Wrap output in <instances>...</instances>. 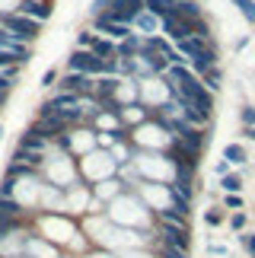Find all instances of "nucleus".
Wrapping results in <instances>:
<instances>
[{
	"mask_svg": "<svg viewBox=\"0 0 255 258\" xmlns=\"http://www.w3.org/2000/svg\"><path fill=\"white\" fill-rule=\"evenodd\" d=\"M239 245H242V252H246L249 258H255V233H252V230L239 233Z\"/></svg>",
	"mask_w": 255,
	"mask_h": 258,
	"instance_id": "f8f14e48",
	"label": "nucleus"
},
{
	"mask_svg": "<svg viewBox=\"0 0 255 258\" xmlns=\"http://www.w3.org/2000/svg\"><path fill=\"white\" fill-rule=\"evenodd\" d=\"M144 4H147V10H150L156 19H163L166 13H169V4H166V0H141V7Z\"/></svg>",
	"mask_w": 255,
	"mask_h": 258,
	"instance_id": "9b49d317",
	"label": "nucleus"
},
{
	"mask_svg": "<svg viewBox=\"0 0 255 258\" xmlns=\"http://www.w3.org/2000/svg\"><path fill=\"white\" fill-rule=\"evenodd\" d=\"M239 10H242V16L249 19V23H255V0H233Z\"/></svg>",
	"mask_w": 255,
	"mask_h": 258,
	"instance_id": "4468645a",
	"label": "nucleus"
},
{
	"mask_svg": "<svg viewBox=\"0 0 255 258\" xmlns=\"http://www.w3.org/2000/svg\"><path fill=\"white\" fill-rule=\"evenodd\" d=\"M227 226H230V230L236 233V236H239V233H246V226H249V214H246V211H233V214L227 217Z\"/></svg>",
	"mask_w": 255,
	"mask_h": 258,
	"instance_id": "9d476101",
	"label": "nucleus"
},
{
	"mask_svg": "<svg viewBox=\"0 0 255 258\" xmlns=\"http://www.w3.org/2000/svg\"><path fill=\"white\" fill-rule=\"evenodd\" d=\"M201 220H204V226H208V230H220V226L227 223V214H223V207H208Z\"/></svg>",
	"mask_w": 255,
	"mask_h": 258,
	"instance_id": "6e6552de",
	"label": "nucleus"
},
{
	"mask_svg": "<svg viewBox=\"0 0 255 258\" xmlns=\"http://www.w3.org/2000/svg\"><path fill=\"white\" fill-rule=\"evenodd\" d=\"M242 134H246L249 141H255V127H246V131H242Z\"/></svg>",
	"mask_w": 255,
	"mask_h": 258,
	"instance_id": "aec40b11",
	"label": "nucleus"
},
{
	"mask_svg": "<svg viewBox=\"0 0 255 258\" xmlns=\"http://www.w3.org/2000/svg\"><path fill=\"white\" fill-rule=\"evenodd\" d=\"M208 255L211 258H230V249L223 242H208Z\"/></svg>",
	"mask_w": 255,
	"mask_h": 258,
	"instance_id": "2eb2a0df",
	"label": "nucleus"
},
{
	"mask_svg": "<svg viewBox=\"0 0 255 258\" xmlns=\"http://www.w3.org/2000/svg\"><path fill=\"white\" fill-rule=\"evenodd\" d=\"M137 13H141V0H112L109 10H105V16H109V19L124 23V26H131Z\"/></svg>",
	"mask_w": 255,
	"mask_h": 258,
	"instance_id": "f03ea898",
	"label": "nucleus"
},
{
	"mask_svg": "<svg viewBox=\"0 0 255 258\" xmlns=\"http://www.w3.org/2000/svg\"><path fill=\"white\" fill-rule=\"evenodd\" d=\"M19 13L29 16V19H35V23H45V19L51 16V7H48V4H23Z\"/></svg>",
	"mask_w": 255,
	"mask_h": 258,
	"instance_id": "0eeeda50",
	"label": "nucleus"
},
{
	"mask_svg": "<svg viewBox=\"0 0 255 258\" xmlns=\"http://www.w3.org/2000/svg\"><path fill=\"white\" fill-rule=\"evenodd\" d=\"M112 0H93V13H105Z\"/></svg>",
	"mask_w": 255,
	"mask_h": 258,
	"instance_id": "f3484780",
	"label": "nucleus"
},
{
	"mask_svg": "<svg viewBox=\"0 0 255 258\" xmlns=\"http://www.w3.org/2000/svg\"><path fill=\"white\" fill-rule=\"evenodd\" d=\"M242 195H223V211H242Z\"/></svg>",
	"mask_w": 255,
	"mask_h": 258,
	"instance_id": "ddd939ff",
	"label": "nucleus"
},
{
	"mask_svg": "<svg viewBox=\"0 0 255 258\" xmlns=\"http://www.w3.org/2000/svg\"><path fill=\"white\" fill-rule=\"evenodd\" d=\"M134 26L141 29L144 35H153V32H156V26H160V19H156L153 13H137V16H134Z\"/></svg>",
	"mask_w": 255,
	"mask_h": 258,
	"instance_id": "1a4fd4ad",
	"label": "nucleus"
},
{
	"mask_svg": "<svg viewBox=\"0 0 255 258\" xmlns=\"http://www.w3.org/2000/svg\"><path fill=\"white\" fill-rule=\"evenodd\" d=\"M0 48H4V51H13V54H19L23 61L29 57V45H26V42H19V38H13V35H10L4 26H0Z\"/></svg>",
	"mask_w": 255,
	"mask_h": 258,
	"instance_id": "20e7f679",
	"label": "nucleus"
},
{
	"mask_svg": "<svg viewBox=\"0 0 255 258\" xmlns=\"http://www.w3.org/2000/svg\"><path fill=\"white\" fill-rule=\"evenodd\" d=\"M242 188H246V178H242L239 172H227V175H220V191H223V195H239Z\"/></svg>",
	"mask_w": 255,
	"mask_h": 258,
	"instance_id": "39448f33",
	"label": "nucleus"
},
{
	"mask_svg": "<svg viewBox=\"0 0 255 258\" xmlns=\"http://www.w3.org/2000/svg\"><path fill=\"white\" fill-rule=\"evenodd\" d=\"M223 160H227L230 166H246L249 153H246V147H242V144H227V147H223Z\"/></svg>",
	"mask_w": 255,
	"mask_h": 258,
	"instance_id": "423d86ee",
	"label": "nucleus"
},
{
	"mask_svg": "<svg viewBox=\"0 0 255 258\" xmlns=\"http://www.w3.org/2000/svg\"><path fill=\"white\" fill-rule=\"evenodd\" d=\"M96 32H102L105 38H112L115 45L134 35V32H131V26H124V23H115V19H109L105 13H99V16H96Z\"/></svg>",
	"mask_w": 255,
	"mask_h": 258,
	"instance_id": "7ed1b4c3",
	"label": "nucleus"
},
{
	"mask_svg": "<svg viewBox=\"0 0 255 258\" xmlns=\"http://www.w3.org/2000/svg\"><path fill=\"white\" fill-rule=\"evenodd\" d=\"M239 121L246 124V127H255V108L252 105H242L239 108Z\"/></svg>",
	"mask_w": 255,
	"mask_h": 258,
	"instance_id": "dca6fc26",
	"label": "nucleus"
},
{
	"mask_svg": "<svg viewBox=\"0 0 255 258\" xmlns=\"http://www.w3.org/2000/svg\"><path fill=\"white\" fill-rule=\"evenodd\" d=\"M7 29L13 38H19V42H32V38L38 35V29H42V23H35V19H29V16H23V13H13V16H4V23H0Z\"/></svg>",
	"mask_w": 255,
	"mask_h": 258,
	"instance_id": "f257e3e1",
	"label": "nucleus"
},
{
	"mask_svg": "<svg viewBox=\"0 0 255 258\" xmlns=\"http://www.w3.org/2000/svg\"><path fill=\"white\" fill-rule=\"evenodd\" d=\"M227 172H230V163L220 160V163H217V175H227Z\"/></svg>",
	"mask_w": 255,
	"mask_h": 258,
	"instance_id": "6ab92c4d",
	"label": "nucleus"
},
{
	"mask_svg": "<svg viewBox=\"0 0 255 258\" xmlns=\"http://www.w3.org/2000/svg\"><path fill=\"white\" fill-rule=\"evenodd\" d=\"M54 80H57V71L51 67V71H48V74L42 77V86H54Z\"/></svg>",
	"mask_w": 255,
	"mask_h": 258,
	"instance_id": "a211bd4d",
	"label": "nucleus"
}]
</instances>
